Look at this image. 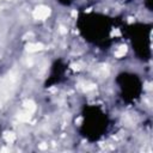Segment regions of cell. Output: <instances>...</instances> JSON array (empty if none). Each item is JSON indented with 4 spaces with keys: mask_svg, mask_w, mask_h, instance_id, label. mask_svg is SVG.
<instances>
[{
    "mask_svg": "<svg viewBox=\"0 0 153 153\" xmlns=\"http://www.w3.org/2000/svg\"><path fill=\"white\" fill-rule=\"evenodd\" d=\"M49 13H50V11H49L48 7H45V6H39V7H37V8L35 10L33 17H35L36 19H44V18H47V17L49 16Z\"/></svg>",
    "mask_w": 153,
    "mask_h": 153,
    "instance_id": "cell-1",
    "label": "cell"
},
{
    "mask_svg": "<svg viewBox=\"0 0 153 153\" xmlns=\"http://www.w3.org/2000/svg\"><path fill=\"white\" fill-rule=\"evenodd\" d=\"M42 47L43 45L41 43H33V44H29L27 45V50L29 51H37V50H41Z\"/></svg>",
    "mask_w": 153,
    "mask_h": 153,
    "instance_id": "cell-2",
    "label": "cell"
},
{
    "mask_svg": "<svg viewBox=\"0 0 153 153\" xmlns=\"http://www.w3.org/2000/svg\"><path fill=\"white\" fill-rule=\"evenodd\" d=\"M126 51H127V48H126L124 45H121V47L117 49V51L115 53V55H116L117 57H121V56H123V55L126 54Z\"/></svg>",
    "mask_w": 153,
    "mask_h": 153,
    "instance_id": "cell-3",
    "label": "cell"
},
{
    "mask_svg": "<svg viewBox=\"0 0 153 153\" xmlns=\"http://www.w3.org/2000/svg\"><path fill=\"white\" fill-rule=\"evenodd\" d=\"M5 137H6V140H7L8 142H12V141L16 139V136H14V134H13V133H7Z\"/></svg>",
    "mask_w": 153,
    "mask_h": 153,
    "instance_id": "cell-4",
    "label": "cell"
}]
</instances>
